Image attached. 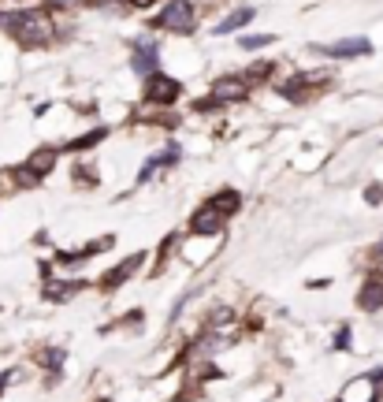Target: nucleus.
I'll return each mask as SVG.
<instances>
[{
	"mask_svg": "<svg viewBox=\"0 0 383 402\" xmlns=\"http://www.w3.org/2000/svg\"><path fill=\"white\" fill-rule=\"evenodd\" d=\"M0 26L12 30L15 41L23 45H45L52 41V23L41 12H12V15H0Z\"/></svg>",
	"mask_w": 383,
	"mask_h": 402,
	"instance_id": "f257e3e1",
	"label": "nucleus"
},
{
	"mask_svg": "<svg viewBox=\"0 0 383 402\" xmlns=\"http://www.w3.org/2000/svg\"><path fill=\"white\" fill-rule=\"evenodd\" d=\"M157 26L175 30V34H190V30H194V4H186V0H171V4L157 15Z\"/></svg>",
	"mask_w": 383,
	"mask_h": 402,
	"instance_id": "f03ea898",
	"label": "nucleus"
},
{
	"mask_svg": "<svg viewBox=\"0 0 383 402\" xmlns=\"http://www.w3.org/2000/svg\"><path fill=\"white\" fill-rule=\"evenodd\" d=\"M175 97H179V82L171 79V75H149V82H146V101L153 105H171Z\"/></svg>",
	"mask_w": 383,
	"mask_h": 402,
	"instance_id": "7ed1b4c3",
	"label": "nucleus"
},
{
	"mask_svg": "<svg viewBox=\"0 0 383 402\" xmlns=\"http://www.w3.org/2000/svg\"><path fill=\"white\" fill-rule=\"evenodd\" d=\"M324 56H368L372 41L368 38H350V41H335V45H316Z\"/></svg>",
	"mask_w": 383,
	"mask_h": 402,
	"instance_id": "20e7f679",
	"label": "nucleus"
},
{
	"mask_svg": "<svg viewBox=\"0 0 383 402\" xmlns=\"http://www.w3.org/2000/svg\"><path fill=\"white\" fill-rule=\"evenodd\" d=\"M190 227H194L198 235H220V231H224V216L212 212L209 205H205V209H198V216H194Z\"/></svg>",
	"mask_w": 383,
	"mask_h": 402,
	"instance_id": "39448f33",
	"label": "nucleus"
},
{
	"mask_svg": "<svg viewBox=\"0 0 383 402\" xmlns=\"http://www.w3.org/2000/svg\"><path fill=\"white\" fill-rule=\"evenodd\" d=\"M216 101H242L246 97V82L242 79H220L216 82V90H212Z\"/></svg>",
	"mask_w": 383,
	"mask_h": 402,
	"instance_id": "423d86ee",
	"label": "nucleus"
},
{
	"mask_svg": "<svg viewBox=\"0 0 383 402\" xmlns=\"http://www.w3.org/2000/svg\"><path fill=\"white\" fill-rule=\"evenodd\" d=\"M134 71L138 75H157V45H141L138 52H134Z\"/></svg>",
	"mask_w": 383,
	"mask_h": 402,
	"instance_id": "0eeeda50",
	"label": "nucleus"
},
{
	"mask_svg": "<svg viewBox=\"0 0 383 402\" xmlns=\"http://www.w3.org/2000/svg\"><path fill=\"white\" fill-rule=\"evenodd\" d=\"M138 265H141V254H134V257H127V261H123V265H116V268H112V272H108V276H104V287H119V284H123V279H127L130 272H134V268H138Z\"/></svg>",
	"mask_w": 383,
	"mask_h": 402,
	"instance_id": "6e6552de",
	"label": "nucleus"
},
{
	"mask_svg": "<svg viewBox=\"0 0 383 402\" xmlns=\"http://www.w3.org/2000/svg\"><path fill=\"white\" fill-rule=\"evenodd\" d=\"M249 19H253V8H238L235 15H227L224 23H216V34H231V30H242Z\"/></svg>",
	"mask_w": 383,
	"mask_h": 402,
	"instance_id": "1a4fd4ad",
	"label": "nucleus"
},
{
	"mask_svg": "<svg viewBox=\"0 0 383 402\" xmlns=\"http://www.w3.org/2000/svg\"><path fill=\"white\" fill-rule=\"evenodd\" d=\"M52 164H56V149H38V153H34V157H30V160H26V168H30V171H34V176H38V179H41V176H45V171H49Z\"/></svg>",
	"mask_w": 383,
	"mask_h": 402,
	"instance_id": "9d476101",
	"label": "nucleus"
},
{
	"mask_svg": "<svg viewBox=\"0 0 383 402\" xmlns=\"http://www.w3.org/2000/svg\"><path fill=\"white\" fill-rule=\"evenodd\" d=\"M361 306H365V309L383 306V279H368V287L361 291Z\"/></svg>",
	"mask_w": 383,
	"mask_h": 402,
	"instance_id": "9b49d317",
	"label": "nucleus"
},
{
	"mask_svg": "<svg viewBox=\"0 0 383 402\" xmlns=\"http://www.w3.org/2000/svg\"><path fill=\"white\" fill-rule=\"evenodd\" d=\"M209 209H212V212H220V216H224V212H235V209H238V194H235V190L216 194V198L209 201Z\"/></svg>",
	"mask_w": 383,
	"mask_h": 402,
	"instance_id": "f8f14e48",
	"label": "nucleus"
},
{
	"mask_svg": "<svg viewBox=\"0 0 383 402\" xmlns=\"http://www.w3.org/2000/svg\"><path fill=\"white\" fill-rule=\"evenodd\" d=\"M272 34H249V38H242V49H265V45H272Z\"/></svg>",
	"mask_w": 383,
	"mask_h": 402,
	"instance_id": "ddd939ff",
	"label": "nucleus"
},
{
	"mask_svg": "<svg viewBox=\"0 0 383 402\" xmlns=\"http://www.w3.org/2000/svg\"><path fill=\"white\" fill-rule=\"evenodd\" d=\"M104 138V130H93V134H86V138H75L71 142V149H90V146H97Z\"/></svg>",
	"mask_w": 383,
	"mask_h": 402,
	"instance_id": "4468645a",
	"label": "nucleus"
},
{
	"mask_svg": "<svg viewBox=\"0 0 383 402\" xmlns=\"http://www.w3.org/2000/svg\"><path fill=\"white\" fill-rule=\"evenodd\" d=\"M365 201H368V205H376V201H383V187H368V194H365Z\"/></svg>",
	"mask_w": 383,
	"mask_h": 402,
	"instance_id": "2eb2a0df",
	"label": "nucleus"
},
{
	"mask_svg": "<svg viewBox=\"0 0 383 402\" xmlns=\"http://www.w3.org/2000/svg\"><path fill=\"white\" fill-rule=\"evenodd\" d=\"M130 4H138V8H146V4H153V0H130Z\"/></svg>",
	"mask_w": 383,
	"mask_h": 402,
	"instance_id": "dca6fc26",
	"label": "nucleus"
},
{
	"mask_svg": "<svg viewBox=\"0 0 383 402\" xmlns=\"http://www.w3.org/2000/svg\"><path fill=\"white\" fill-rule=\"evenodd\" d=\"M380 254H383V246H380Z\"/></svg>",
	"mask_w": 383,
	"mask_h": 402,
	"instance_id": "f3484780",
	"label": "nucleus"
}]
</instances>
